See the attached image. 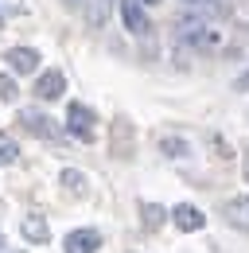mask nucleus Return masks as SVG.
<instances>
[{
  "label": "nucleus",
  "mask_w": 249,
  "mask_h": 253,
  "mask_svg": "<svg viewBox=\"0 0 249 253\" xmlns=\"http://www.w3.org/2000/svg\"><path fill=\"white\" fill-rule=\"evenodd\" d=\"M175 39L191 51H199V55H210V51L222 47V32L214 24H207V16H183L175 24Z\"/></svg>",
  "instance_id": "1"
},
{
  "label": "nucleus",
  "mask_w": 249,
  "mask_h": 253,
  "mask_svg": "<svg viewBox=\"0 0 249 253\" xmlns=\"http://www.w3.org/2000/svg\"><path fill=\"white\" fill-rule=\"evenodd\" d=\"M97 117H93L90 105H82V101H70L66 105V132L70 136H78V140H86L90 144L93 136H97V125H93Z\"/></svg>",
  "instance_id": "2"
},
{
  "label": "nucleus",
  "mask_w": 249,
  "mask_h": 253,
  "mask_svg": "<svg viewBox=\"0 0 249 253\" xmlns=\"http://www.w3.org/2000/svg\"><path fill=\"white\" fill-rule=\"evenodd\" d=\"M20 125L28 128L31 136H39V140H55V136H59V125H55L43 109H35V105H31V109H20Z\"/></svg>",
  "instance_id": "3"
},
{
  "label": "nucleus",
  "mask_w": 249,
  "mask_h": 253,
  "mask_svg": "<svg viewBox=\"0 0 249 253\" xmlns=\"http://www.w3.org/2000/svg\"><path fill=\"white\" fill-rule=\"evenodd\" d=\"M62 90H66V74H62V70H43V74L35 78V97H43V101L62 97Z\"/></svg>",
  "instance_id": "4"
},
{
  "label": "nucleus",
  "mask_w": 249,
  "mask_h": 253,
  "mask_svg": "<svg viewBox=\"0 0 249 253\" xmlns=\"http://www.w3.org/2000/svg\"><path fill=\"white\" fill-rule=\"evenodd\" d=\"M4 63L12 66L16 74H35V70H39V51H35V47H12V51L4 55Z\"/></svg>",
  "instance_id": "5"
},
{
  "label": "nucleus",
  "mask_w": 249,
  "mask_h": 253,
  "mask_svg": "<svg viewBox=\"0 0 249 253\" xmlns=\"http://www.w3.org/2000/svg\"><path fill=\"white\" fill-rule=\"evenodd\" d=\"M97 246H101L97 230H74V234H66L62 253H97Z\"/></svg>",
  "instance_id": "6"
},
{
  "label": "nucleus",
  "mask_w": 249,
  "mask_h": 253,
  "mask_svg": "<svg viewBox=\"0 0 249 253\" xmlns=\"http://www.w3.org/2000/svg\"><path fill=\"white\" fill-rule=\"evenodd\" d=\"M121 20H124V28L132 35H144L152 24H148V16H144V4L140 0H121Z\"/></svg>",
  "instance_id": "7"
},
{
  "label": "nucleus",
  "mask_w": 249,
  "mask_h": 253,
  "mask_svg": "<svg viewBox=\"0 0 249 253\" xmlns=\"http://www.w3.org/2000/svg\"><path fill=\"white\" fill-rule=\"evenodd\" d=\"M171 222H175L183 234H195V230H203V226H207V214H203L199 207H191V203H179V207L171 211Z\"/></svg>",
  "instance_id": "8"
},
{
  "label": "nucleus",
  "mask_w": 249,
  "mask_h": 253,
  "mask_svg": "<svg viewBox=\"0 0 249 253\" xmlns=\"http://www.w3.org/2000/svg\"><path fill=\"white\" fill-rule=\"evenodd\" d=\"M20 234L28 238L31 246H47V242H51V226H47L43 214H28V218L20 222Z\"/></svg>",
  "instance_id": "9"
},
{
  "label": "nucleus",
  "mask_w": 249,
  "mask_h": 253,
  "mask_svg": "<svg viewBox=\"0 0 249 253\" xmlns=\"http://www.w3.org/2000/svg\"><path fill=\"white\" fill-rule=\"evenodd\" d=\"M62 4H66L70 12H78V16H86L93 28L105 24V4H109V0H62Z\"/></svg>",
  "instance_id": "10"
},
{
  "label": "nucleus",
  "mask_w": 249,
  "mask_h": 253,
  "mask_svg": "<svg viewBox=\"0 0 249 253\" xmlns=\"http://www.w3.org/2000/svg\"><path fill=\"white\" fill-rule=\"evenodd\" d=\"M226 218L234 226H242V230H249V195H238V199L226 203Z\"/></svg>",
  "instance_id": "11"
},
{
  "label": "nucleus",
  "mask_w": 249,
  "mask_h": 253,
  "mask_svg": "<svg viewBox=\"0 0 249 253\" xmlns=\"http://www.w3.org/2000/svg\"><path fill=\"white\" fill-rule=\"evenodd\" d=\"M164 218H167L164 207H156V203H144V207H140V222H144V230H160Z\"/></svg>",
  "instance_id": "12"
},
{
  "label": "nucleus",
  "mask_w": 249,
  "mask_h": 253,
  "mask_svg": "<svg viewBox=\"0 0 249 253\" xmlns=\"http://www.w3.org/2000/svg\"><path fill=\"white\" fill-rule=\"evenodd\" d=\"M20 160V144L8 136V132H0V168H8V164H16Z\"/></svg>",
  "instance_id": "13"
},
{
  "label": "nucleus",
  "mask_w": 249,
  "mask_h": 253,
  "mask_svg": "<svg viewBox=\"0 0 249 253\" xmlns=\"http://www.w3.org/2000/svg\"><path fill=\"white\" fill-rule=\"evenodd\" d=\"M62 187L70 191V195H86V175L74 171V168H66V171H62Z\"/></svg>",
  "instance_id": "14"
},
{
  "label": "nucleus",
  "mask_w": 249,
  "mask_h": 253,
  "mask_svg": "<svg viewBox=\"0 0 249 253\" xmlns=\"http://www.w3.org/2000/svg\"><path fill=\"white\" fill-rule=\"evenodd\" d=\"M160 148H164V152H167L171 160L187 156V144H183V140H171V136H164V140H160Z\"/></svg>",
  "instance_id": "15"
},
{
  "label": "nucleus",
  "mask_w": 249,
  "mask_h": 253,
  "mask_svg": "<svg viewBox=\"0 0 249 253\" xmlns=\"http://www.w3.org/2000/svg\"><path fill=\"white\" fill-rule=\"evenodd\" d=\"M16 94H20V86L8 74H0V101H16Z\"/></svg>",
  "instance_id": "16"
},
{
  "label": "nucleus",
  "mask_w": 249,
  "mask_h": 253,
  "mask_svg": "<svg viewBox=\"0 0 249 253\" xmlns=\"http://www.w3.org/2000/svg\"><path fill=\"white\" fill-rule=\"evenodd\" d=\"M242 171H246V179H249V148L242 152Z\"/></svg>",
  "instance_id": "17"
},
{
  "label": "nucleus",
  "mask_w": 249,
  "mask_h": 253,
  "mask_svg": "<svg viewBox=\"0 0 249 253\" xmlns=\"http://www.w3.org/2000/svg\"><path fill=\"white\" fill-rule=\"evenodd\" d=\"M234 90H249V74H242V78H238V86H234Z\"/></svg>",
  "instance_id": "18"
},
{
  "label": "nucleus",
  "mask_w": 249,
  "mask_h": 253,
  "mask_svg": "<svg viewBox=\"0 0 249 253\" xmlns=\"http://www.w3.org/2000/svg\"><path fill=\"white\" fill-rule=\"evenodd\" d=\"M0 253H4V234H0Z\"/></svg>",
  "instance_id": "19"
},
{
  "label": "nucleus",
  "mask_w": 249,
  "mask_h": 253,
  "mask_svg": "<svg viewBox=\"0 0 249 253\" xmlns=\"http://www.w3.org/2000/svg\"><path fill=\"white\" fill-rule=\"evenodd\" d=\"M140 4H160V0H140Z\"/></svg>",
  "instance_id": "20"
},
{
  "label": "nucleus",
  "mask_w": 249,
  "mask_h": 253,
  "mask_svg": "<svg viewBox=\"0 0 249 253\" xmlns=\"http://www.w3.org/2000/svg\"><path fill=\"white\" fill-rule=\"evenodd\" d=\"M0 24H4V20H0Z\"/></svg>",
  "instance_id": "21"
}]
</instances>
